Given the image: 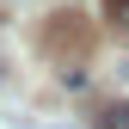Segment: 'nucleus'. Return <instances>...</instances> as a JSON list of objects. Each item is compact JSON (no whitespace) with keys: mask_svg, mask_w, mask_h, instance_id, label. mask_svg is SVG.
<instances>
[{"mask_svg":"<svg viewBox=\"0 0 129 129\" xmlns=\"http://www.w3.org/2000/svg\"><path fill=\"white\" fill-rule=\"evenodd\" d=\"M105 129H129V105H105Z\"/></svg>","mask_w":129,"mask_h":129,"instance_id":"nucleus-1","label":"nucleus"},{"mask_svg":"<svg viewBox=\"0 0 129 129\" xmlns=\"http://www.w3.org/2000/svg\"><path fill=\"white\" fill-rule=\"evenodd\" d=\"M105 6H111V19H117V25L129 31V0H105Z\"/></svg>","mask_w":129,"mask_h":129,"instance_id":"nucleus-2","label":"nucleus"}]
</instances>
